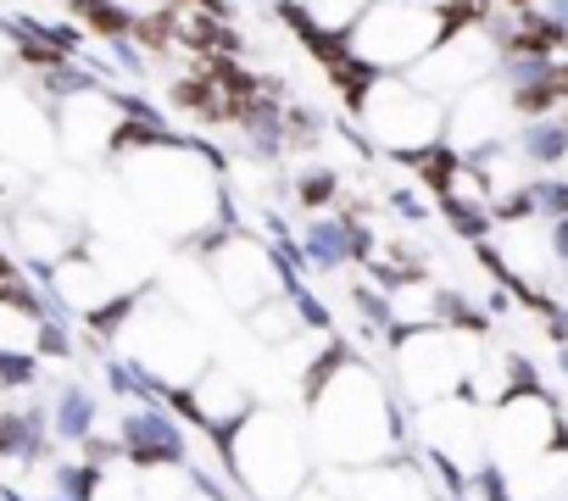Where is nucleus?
Here are the masks:
<instances>
[{
	"instance_id": "nucleus-1",
	"label": "nucleus",
	"mask_w": 568,
	"mask_h": 501,
	"mask_svg": "<svg viewBox=\"0 0 568 501\" xmlns=\"http://www.w3.org/2000/svg\"><path fill=\"white\" fill-rule=\"evenodd\" d=\"M307 440L324 473H352V468H379L396 462L402 446V418H396V385H385L368 362L335 351L307 385Z\"/></svg>"
},
{
	"instance_id": "nucleus-2",
	"label": "nucleus",
	"mask_w": 568,
	"mask_h": 501,
	"mask_svg": "<svg viewBox=\"0 0 568 501\" xmlns=\"http://www.w3.org/2000/svg\"><path fill=\"white\" fill-rule=\"evenodd\" d=\"M118 151H123V178L145 217H156L173 234H201V228L217 234L212 223H217L223 201H217V173L206 156H195L190 145H151L129 129H123Z\"/></svg>"
},
{
	"instance_id": "nucleus-3",
	"label": "nucleus",
	"mask_w": 568,
	"mask_h": 501,
	"mask_svg": "<svg viewBox=\"0 0 568 501\" xmlns=\"http://www.w3.org/2000/svg\"><path fill=\"white\" fill-rule=\"evenodd\" d=\"M223 451L251 501H296L313 484V462H318L307 423L284 418V412H251L223 440Z\"/></svg>"
},
{
	"instance_id": "nucleus-4",
	"label": "nucleus",
	"mask_w": 568,
	"mask_h": 501,
	"mask_svg": "<svg viewBox=\"0 0 568 501\" xmlns=\"http://www.w3.org/2000/svg\"><path fill=\"white\" fill-rule=\"evenodd\" d=\"M357 117H363V134L379 151L429 162L435 151H446L452 106L440 95H429L424 84H413L407 73H390V79H368L357 90Z\"/></svg>"
},
{
	"instance_id": "nucleus-5",
	"label": "nucleus",
	"mask_w": 568,
	"mask_h": 501,
	"mask_svg": "<svg viewBox=\"0 0 568 501\" xmlns=\"http://www.w3.org/2000/svg\"><path fill=\"white\" fill-rule=\"evenodd\" d=\"M390 357H396V374H390L396 396L413 401V407H429V401L463 396L485 351H474V329L429 324V329L390 335Z\"/></svg>"
},
{
	"instance_id": "nucleus-6",
	"label": "nucleus",
	"mask_w": 568,
	"mask_h": 501,
	"mask_svg": "<svg viewBox=\"0 0 568 501\" xmlns=\"http://www.w3.org/2000/svg\"><path fill=\"white\" fill-rule=\"evenodd\" d=\"M446 12L413 7V0H379V7L341 40V51L368 73V79H390V73H413L440 40H446Z\"/></svg>"
},
{
	"instance_id": "nucleus-7",
	"label": "nucleus",
	"mask_w": 568,
	"mask_h": 501,
	"mask_svg": "<svg viewBox=\"0 0 568 501\" xmlns=\"http://www.w3.org/2000/svg\"><path fill=\"white\" fill-rule=\"evenodd\" d=\"M123 357L156 379V385H173V390H190L212 362H206V340L195 335V324L179 313V307H162V301H134L129 318H123Z\"/></svg>"
},
{
	"instance_id": "nucleus-8",
	"label": "nucleus",
	"mask_w": 568,
	"mask_h": 501,
	"mask_svg": "<svg viewBox=\"0 0 568 501\" xmlns=\"http://www.w3.org/2000/svg\"><path fill=\"white\" fill-rule=\"evenodd\" d=\"M206 274H212V290L240 307V313H256L278 296H291L296 285H284V268L273 257V245L256 239V234H206Z\"/></svg>"
},
{
	"instance_id": "nucleus-9",
	"label": "nucleus",
	"mask_w": 568,
	"mask_h": 501,
	"mask_svg": "<svg viewBox=\"0 0 568 501\" xmlns=\"http://www.w3.org/2000/svg\"><path fill=\"white\" fill-rule=\"evenodd\" d=\"M568 434V418L557 412L551 396L540 390H513L507 401L490 407V468L496 473H518L524 462L557 451Z\"/></svg>"
},
{
	"instance_id": "nucleus-10",
	"label": "nucleus",
	"mask_w": 568,
	"mask_h": 501,
	"mask_svg": "<svg viewBox=\"0 0 568 501\" xmlns=\"http://www.w3.org/2000/svg\"><path fill=\"white\" fill-rule=\"evenodd\" d=\"M184 401H190V412L217 434V440H229L251 412H256V396H251V385H245V374H234V368H206L190 390H184Z\"/></svg>"
},
{
	"instance_id": "nucleus-11",
	"label": "nucleus",
	"mask_w": 568,
	"mask_h": 501,
	"mask_svg": "<svg viewBox=\"0 0 568 501\" xmlns=\"http://www.w3.org/2000/svg\"><path fill=\"white\" fill-rule=\"evenodd\" d=\"M296 250H302V263L307 268H318V274H335V268H346L357 250H363V234H357V223L346 217V212H307V223H302V234H296Z\"/></svg>"
},
{
	"instance_id": "nucleus-12",
	"label": "nucleus",
	"mask_w": 568,
	"mask_h": 501,
	"mask_svg": "<svg viewBox=\"0 0 568 501\" xmlns=\"http://www.w3.org/2000/svg\"><path fill=\"white\" fill-rule=\"evenodd\" d=\"M513 151L524 156L529 173H562L568 167V106L562 112L524 117L518 134H513Z\"/></svg>"
},
{
	"instance_id": "nucleus-13",
	"label": "nucleus",
	"mask_w": 568,
	"mask_h": 501,
	"mask_svg": "<svg viewBox=\"0 0 568 501\" xmlns=\"http://www.w3.org/2000/svg\"><path fill=\"white\" fill-rule=\"evenodd\" d=\"M62 140H68L73 156H95V151L118 145L123 129H118V112H112L106 101L79 95V101H68V112H62Z\"/></svg>"
},
{
	"instance_id": "nucleus-14",
	"label": "nucleus",
	"mask_w": 568,
	"mask_h": 501,
	"mask_svg": "<svg viewBox=\"0 0 568 501\" xmlns=\"http://www.w3.org/2000/svg\"><path fill=\"white\" fill-rule=\"evenodd\" d=\"M51 279H57V296H62L73 313H84V318H101L106 307H118V285H112L95 263H84V257L57 263Z\"/></svg>"
},
{
	"instance_id": "nucleus-15",
	"label": "nucleus",
	"mask_w": 568,
	"mask_h": 501,
	"mask_svg": "<svg viewBox=\"0 0 568 501\" xmlns=\"http://www.w3.org/2000/svg\"><path fill=\"white\" fill-rule=\"evenodd\" d=\"M374 7H379V0H307L302 12H307L324 34H341V40H346V34H352V29H357L368 12H374Z\"/></svg>"
},
{
	"instance_id": "nucleus-16",
	"label": "nucleus",
	"mask_w": 568,
	"mask_h": 501,
	"mask_svg": "<svg viewBox=\"0 0 568 501\" xmlns=\"http://www.w3.org/2000/svg\"><path fill=\"white\" fill-rule=\"evenodd\" d=\"M335 190H341V178H335L329 167H307V173L296 178V201H302L307 212H329V206H335Z\"/></svg>"
},
{
	"instance_id": "nucleus-17",
	"label": "nucleus",
	"mask_w": 568,
	"mask_h": 501,
	"mask_svg": "<svg viewBox=\"0 0 568 501\" xmlns=\"http://www.w3.org/2000/svg\"><path fill=\"white\" fill-rule=\"evenodd\" d=\"M535 7H540V12H546V18L562 29V34H568V0H535Z\"/></svg>"
},
{
	"instance_id": "nucleus-18",
	"label": "nucleus",
	"mask_w": 568,
	"mask_h": 501,
	"mask_svg": "<svg viewBox=\"0 0 568 501\" xmlns=\"http://www.w3.org/2000/svg\"><path fill=\"white\" fill-rule=\"evenodd\" d=\"M413 7H429V12H452L457 0H413Z\"/></svg>"
},
{
	"instance_id": "nucleus-19",
	"label": "nucleus",
	"mask_w": 568,
	"mask_h": 501,
	"mask_svg": "<svg viewBox=\"0 0 568 501\" xmlns=\"http://www.w3.org/2000/svg\"><path fill=\"white\" fill-rule=\"evenodd\" d=\"M278 7H291V12H302V7H307V0H278Z\"/></svg>"
}]
</instances>
